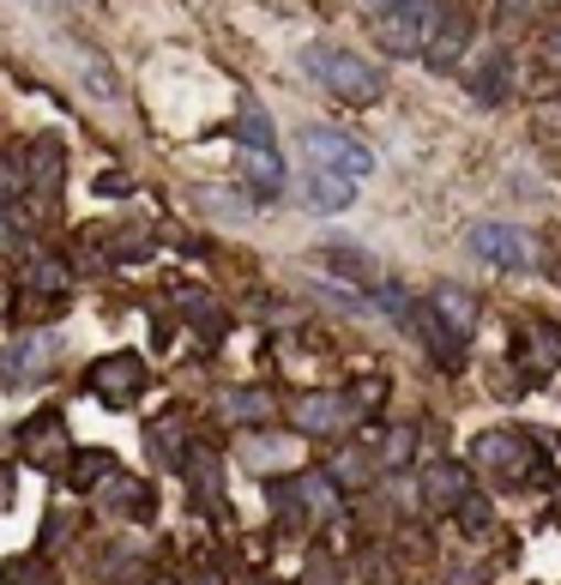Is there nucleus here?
I'll return each mask as SVG.
<instances>
[{"label": "nucleus", "mask_w": 561, "mask_h": 585, "mask_svg": "<svg viewBox=\"0 0 561 585\" xmlns=\"http://www.w3.org/2000/svg\"><path fill=\"white\" fill-rule=\"evenodd\" d=\"M302 67H309L333 97H344V104H375V97L387 91V73L368 67V61H363V55H350V48H333V43L302 48Z\"/></svg>", "instance_id": "obj_1"}, {"label": "nucleus", "mask_w": 561, "mask_h": 585, "mask_svg": "<svg viewBox=\"0 0 561 585\" xmlns=\"http://www.w3.org/2000/svg\"><path fill=\"white\" fill-rule=\"evenodd\" d=\"M302 151H309V170L338 175V182H350V187L375 175V151L350 133H333V127H309V133H302Z\"/></svg>", "instance_id": "obj_2"}, {"label": "nucleus", "mask_w": 561, "mask_h": 585, "mask_svg": "<svg viewBox=\"0 0 561 585\" xmlns=\"http://www.w3.org/2000/svg\"><path fill=\"white\" fill-rule=\"evenodd\" d=\"M429 31H435V7H429V0H392L375 19V36H380L387 55H417V48L429 43Z\"/></svg>", "instance_id": "obj_3"}, {"label": "nucleus", "mask_w": 561, "mask_h": 585, "mask_svg": "<svg viewBox=\"0 0 561 585\" xmlns=\"http://www.w3.org/2000/svg\"><path fill=\"white\" fill-rule=\"evenodd\" d=\"M471 253L489 266H531V236L514 224H477L471 230Z\"/></svg>", "instance_id": "obj_4"}, {"label": "nucleus", "mask_w": 561, "mask_h": 585, "mask_svg": "<svg viewBox=\"0 0 561 585\" xmlns=\"http://www.w3.org/2000/svg\"><path fill=\"white\" fill-rule=\"evenodd\" d=\"M477 459H483V465H501L507 477H526V470H531V441H526V435H507V429H495V435L477 441Z\"/></svg>", "instance_id": "obj_5"}, {"label": "nucleus", "mask_w": 561, "mask_h": 585, "mask_svg": "<svg viewBox=\"0 0 561 585\" xmlns=\"http://www.w3.org/2000/svg\"><path fill=\"white\" fill-rule=\"evenodd\" d=\"M139 380H145V368H139L133 356H115V362H97L91 368V387L104 392L109 404H127L139 392Z\"/></svg>", "instance_id": "obj_6"}, {"label": "nucleus", "mask_w": 561, "mask_h": 585, "mask_svg": "<svg viewBox=\"0 0 561 585\" xmlns=\"http://www.w3.org/2000/svg\"><path fill=\"white\" fill-rule=\"evenodd\" d=\"M429 314H435V321L441 326H447V338H458V345H465V338L471 333H477V302H471L465 296V290H435V308H429Z\"/></svg>", "instance_id": "obj_7"}, {"label": "nucleus", "mask_w": 561, "mask_h": 585, "mask_svg": "<svg viewBox=\"0 0 561 585\" xmlns=\"http://www.w3.org/2000/svg\"><path fill=\"white\" fill-rule=\"evenodd\" d=\"M350 411H356V404H344V399H326V392H314V399H302V404H296V429H309V435H326V429H338Z\"/></svg>", "instance_id": "obj_8"}, {"label": "nucleus", "mask_w": 561, "mask_h": 585, "mask_svg": "<svg viewBox=\"0 0 561 585\" xmlns=\"http://www.w3.org/2000/svg\"><path fill=\"white\" fill-rule=\"evenodd\" d=\"M435 24H441V31L423 43V48H429V67H453L458 48H465V36H471V24L458 19V12H453V19H435Z\"/></svg>", "instance_id": "obj_9"}, {"label": "nucleus", "mask_w": 561, "mask_h": 585, "mask_svg": "<svg viewBox=\"0 0 561 585\" xmlns=\"http://www.w3.org/2000/svg\"><path fill=\"white\" fill-rule=\"evenodd\" d=\"M507 79H514V55H507V48H495V55L483 61V73H471V91H477L483 104H495V97L507 91Z\"/></svg>", "instance_id": "obj_10"}, {"label": "nucleus", "mask_w": 561, "mask_h": 585, "mask_svg": "<svg viewBox=\"0 0 561 585\" xmlns=\"http://www.w3.org/2000/svg\"><path fill=\"white\" fill-rule=\"evenodd\" d=\"M350 199H356V187H350V182H338V175L309 170V206H314V212H344Z\"/></svg>", "instance_id": "obj_11"}, {"label": "nucleus", "mask_w": 561, "mask_h": 585, "mask_svg": "<svg viewBox=\"0 0 561 585\" xmlns=\"http://www.w3.org/2000/svg\"><path fill=\"white\" fill-rule=\"evenodd\" d=\"M241 459H248L253 470H278V465H284L290 459V441H272V435H248V441H241Z\"/></svg>", "instance_id": "obj_12"}, {"label": "nucleus", "mask_w": 561, "mask_h": 585, "mask_svg": "<svg viewBox=\"0 0 561 585\" xmlns=\"http://www.w3.org/2000/svg\"><path fill=\"white\" fill-rule=\"evenodd\" d=\"M423 489L435 495V501H465V470L458 465H429Z\"/></svg>", "instance_id": "obj_13"}, {"label": "nucleus", "mask_w": 561, "mask_h": 585, "mask_svg": "<svg viewBox=\"0 0 561 585\" xmlns=\"http://www.w3.org/2000/svg\"><path fill=\"white\" fill-rule=\"evenodd\" d=\"M79 79H85V91H91V97H104V104H115V97H121L115 73H104V61H97V55H79Z\"/></svg>", "instance_id": "obj_14"}, {"label": "nucleus", "mask_w": 561, "mask_h": 585, "mask_svg": "<svg viewBox=\"0 0 561 585\" xmlns=\"http://www.w3.org/2000/svg\"><path fill=\"white\" fill-rule=\"evenodd\" d=\"M248 182L260 187V194H278V187H284V170H278L272 151H248Z\"/></svg>", "instance_id": "obj_15"}, {"label": "nucleus", "mask_w": 561, "mask_h": 585, "mask_svg": "<svg viewBox=\"0 0 561 585\" xmlns=\"http://www.w3.org/2000/svg\"><path fill=\"white\" fill-rule=\"evenodd\" d=\"M241 145L248 151H272V116H266V109H241Z\"/></svg>", "instance_id": "obj_16"}, {"label": "nucleus", "mask_w": 561, "mask_h": 585, "mask_svg": "<svg viewBox=\"0 0 561 585\" xmlns=\"http://www.w3.org/2000/svg\"><path fill=\"white\" fill-rule=\"evenodd\" d=\"M0 579H7V585H55V567H48L43 555H24V562H12Z\"/></svg>", "instance_id": "obj_17"}, {"label": "nucleus", "mask_w": 561, "mask_h": 585, "mask_svg": "<svg viewBox=\"0 0 561 585\" xmlns=\"http://www.w3.org/2000/svg\"><path fill=\"white\" fill-rule=\"evenodd\" d=\"M321 260H326V272H344V278H356V284H375V266H368L363 253H350V248L321 253Z\"/></svg>", "instance_id": "obj_18"}, {"label": "nucleus", "mask_w": 561, "mask_h": 585, "mask_svg": "<svg viewBox=\"0 0 561 585\" xmlns=\"http://www.w3.org/2000/svg\"><path fill=\"white\" fill-rule=\"evenodd\" d=\"M266 411H272L266 392H229V416H266Z\"/></svg>", "instance_id": "obj_19"}, {"label": "nucleus", "mask_w": 561, "mask_h": 585, "mask_svg": "<svg viewBox=\"0 0 561 585\" xmlns=\"http://www.w3.org/2000/svg\"><path fill=\"white\" fill-rule=\"evenodd\" d=\"M19 187H24V170L12 158H0V199H19Z\"/></svg>", "instance_id": "obj_20"}, {"label": "nucleus", "mask_w": 561, "mask_h": 585, "mask_svg": "<svg viewBox=\"0 0 561 585\" xmlns=\"http://www.w3.org/2000/svg\"><path fill=\"white\" fill-rule=\"evenodd\" d=\"M387 459H411V429H399V435L387 441Z\"/></svg>", "instance_id": "obj_21"}, {"label": "nucleus", "mask_w": 561, "mask_h": 585, "mask_svg": "<svg viewBox=\"0 0 561 585\" xmlns=\"http://www.w3.org/2000/svg\"><path fill=\"white\" fill-rule=\"evenodd\" d=\"M363 7H368V12H375V19H380V12H387V7H392V0H363Z\"/></svg>", "instance_id": "obj_22"}, {"label": "nucleus", "mask_w": 561, "mask_h": 585, "mask_svg": "<svg viewBox=\"0 0 561 585\" xmlns=\"http://www.w3.org/2000/svg\"><path fill=\"white\" fill-rule=\"evenodd\" d=\"M550 61H555V67H561V31L550 36Z\"/></svg>", "instance_id": "obj_23"}, {"label": "nucleus", "mask_w": 561, "mask_h": 585, "mask_svg": "<svg viewBox=\"0 0 561 585\" xmlns=\"http://www.w3.org/2000/svg\"><path fill=\"white\" fill-rule=\"evenodd\" d=\"M0 495H7V477H0Z\"/></svg>", "instance_id": "obj_24"}, {"label": "nucleus", "mask_w": 561, "mask_h": 585, "mask_svg": "<svg viewBox=\"0 0 561 585\" xmlns=\"http://www.w3.org/2000/svg\"><path fill=\"white\" fill-rule=\"evenodd\" d=\"M206 585H218V579H206Z\"/></svg>", "instance_id": "obj_25"}]
</instances>
